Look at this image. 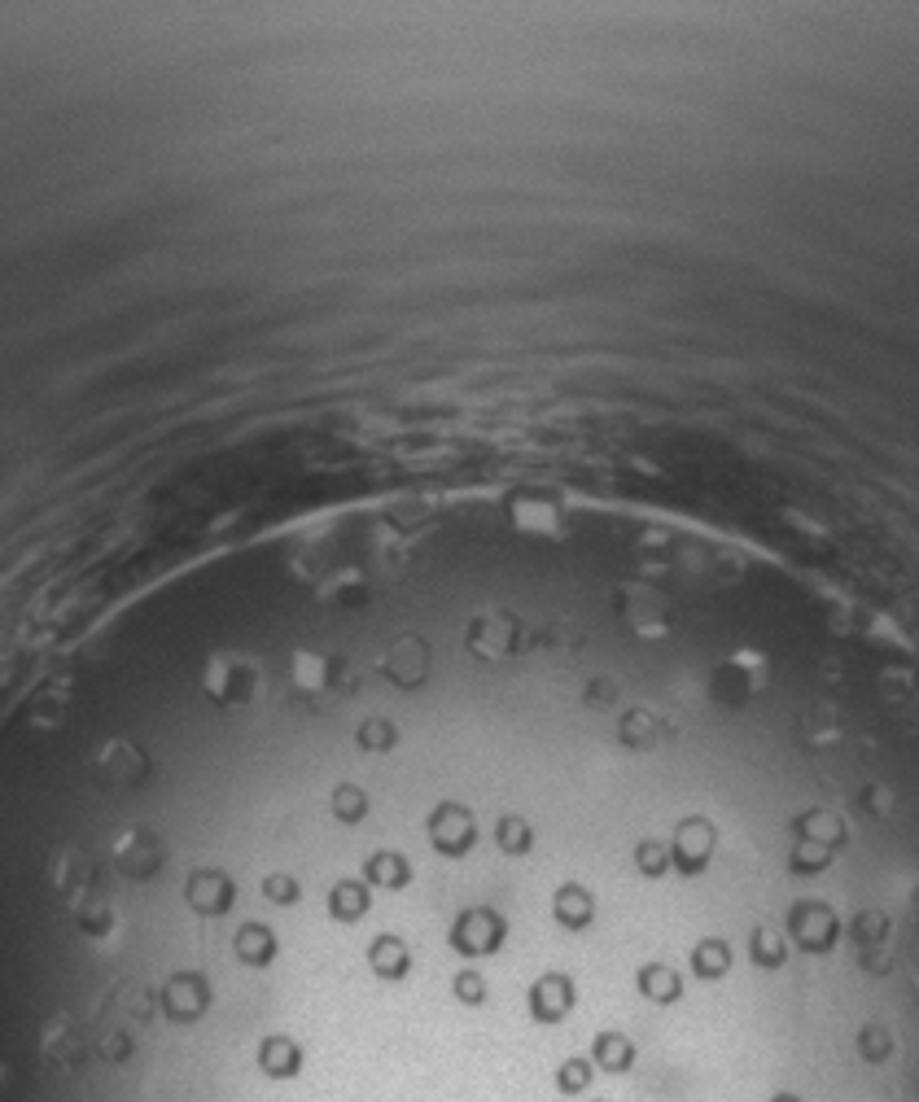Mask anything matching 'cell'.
I'll use <instances>...</instances> for the list:
<instances>
[{"instance_id":"8992f818","label":"cell","mask_w":919,"mask_h":1102,"mask_svg":"<svg viewBox=\"0 0 919 1102\" xmlns=\"http://www.w3.org/2000/svg\"><path fill=\"white\" fill-rule=\"evenodd\" d=\"M771 1102H801L797 1094H780V1098H771Z\"/></svg>"},{"instance_id":"7a4b0ae2","label":"cell","mask_w":919,"mask_h":1102,"mask_svg":"<svg viewBox=\"0 0 919 1102\" xmlns=\"http://www.w3.org/2000/svg\"><path fill=\"white\" fill-rule=\"evenodd\" d=\"M640 984H644L648 993L657 998V1002H670V998H679V975L675 971H666V967H652V971H644L640 975Z\"/></svg>"},{"instance_id":"5b68a950","label":"cell","mask_w":919,"mask_h":1102,"mask_svg":"<svg viewBox=\"0 0 919 1102\" xmlns=\"http://www.w3.org/2000/svg\"><path fill=\"white\" fill-rule=\"evenodd\" d=\"M587 1080H591V1068H587L582 1059L565 1063V1068H561V1076H556V1085H561L565 1094H574V1089H587Z\"/></svg>"},{"instance_id":"277c9868","label":"cell","mask_w":919,"mask_h":1102,"mask_svg":"<svg viewBox=\"0 0 919 1102\" xmlns=\"http://www.w3.org/2000/svg\"><path fill=\"white\" fill-rule=\"evenodd\" d=\"M753 949H757V963L762 967H780L783 963V940H775V932H766V928L753 936Z\"/></svg>"},{"instance_id":"3957f363","label":"cell","mask_w":919,"mask_h":1102,"mask_svg":"<svg viewBox=\"0 0 919 1102\" xmlns=\"http://www.w3.org/2000/svg\"><path fill=\"white\" fill-rule=\"evenodd\" d=\"M727 963H731V954H727V945H718V940H705V945L696 949V971H701V975H722Z\"/></svg>"},{"instance_id":"6da1fadb","label":"cell","mask_w":919,"mask_h":1102,"mask_svg":"<svg viewBox=\"0 0 919 1102\" xmlns=\"http://www.w3.org/2000/svg\"><path fill=\"white\" fill-rule=\"evenodd\" d=\"M596 1059L605 1063V1068H613V1071H622V1068H631V1059H635V1050L622 1041V1036H600L596 1041Z\"/></svg>"}]
</instances>
